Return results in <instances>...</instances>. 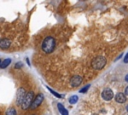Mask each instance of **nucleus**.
<instances>
[{"label": "nucleus", "mask_w": 128, "mask_h": 115, "mask_svg": "<svg viewBox=\"0 0 128 115\" xmlns=\"http://www.w3.org/2000/svg\"><path fill=\"white\" fill-rule=\"evenodd\" d=\"M19 67H22V63H21V62H17L16 65H15V68H16V69L19 68Z\"/></svg>", "instance_id": "nucleus-17"}, {"label": "nucleus", "mask_w": 128, "mask_h": 115, "mask_svg": "<svg viewBox=\"0 0 128 115\" xmlns=\"http://www.w3.org/2000/svg\"><path fill=\"white\" fill-rule=\"evenodd\" d=\"M126 110H127V111H128V105H127V107H126Z\"/></svg>", "instance_id": "nucleus-21"}, {"label": "nucleus", "mask_w": 128, "mask_h": 115, "mask_svg": "<svg viewBox=\"0 0 128 115\" xmlns=\"http://www.w3.org/2000/svg\"><path fill=\"white\" fill-rule=\"evenodd\" d=\"M83 81V78L80 75H74L71 80H70V85L71 87H78Z\"/></svg>", "instance_id": "nucleus-7"}, {"label": "nucleus", "mask_w": 128, "mask_h": 115, "mask_svg": "<svg viewBox=\"0 0 128 115\" xmlns=\"http://www.w3.org/2000/svg\"><path fill=\"white\" fill-rule=\"evenodd\" d=\"M47 89H48V90L50 91V93H52V94H53V95H54L55 97H57V98H63V97H64L63 95H61V94H59V93H57V92H55L54 90H52V89H51L50 87H48V86H47Z\"/></svg>", "instance_id": "nucleus-13"}, {"label": "nucleus", "mask_w": 128, "mask_h": 115, "mask_svg": "<svg viewBox=\"0 0 128 115\" xmlns=\"http://www.w3.org/2000/svg\"><path fill=\"white\" fill-rule=\"evenodd\" d=\"M57 107H58V110L60 111L61 115H68V114H69V113H68V111L65 109V107H64L61 103H58V104H57Z\"/></svg>", "instance_id": "nucleus-10"}, {"label": "nucleus", "mask_w": 128, "mask_h": 115, "mask_svg": "<svg viewBox=\"0 0 128 115\" xmlns=\"http://www.w3.org/2000/svg\"><path fill=\"white\" fill-rule=\"evenodd\" d=\"M114 97H115V101H116L117 103H124V102L126 101V97H125V94H124V93L119 92V93H117Z\"/></svg>", "instance_id": "nucleus-9"}, {"label": "nucleus", "mask_w": 128, "mask_h": 115, "mask_svg": "<svg viewBox=\"0 0 128 115\" xmlns=\"http://www.w3.org/2000/svg\"><path fill=\"white\" fill-rule=\"evenodd\" d=\"M26 91H25V89L24 88H22V87H20L18 90H17V94H16V104L18 105V106H21L22 105V103H23V100H24V98H25V96H26Z\"/></svg>", "instance_id": "nucleus-4"}, {"label": "nucleus", "mask_w": 128, "mask_h": 115, "mask_svg": "<svg viewBox=\"0 0 128 115\" xmlns=\"http://www.w3.org/2000/svg\"><path fill=\"white\" fill-rule=\"evenodd\" d=\"M106 64V59L103 56H97L92 60V67L95 70H99L102 69L104 67V65Z\"/></svg>", "instance_id": "nucleus-3"}, {"label": "nucleus", "mask_w": 128, "mask_h": 115, "mask_svg": "<svg viewBox=\"0 0 128 115\" xmlns=\"http://www.w3.org/2000/svg\"><path fill=\"white\" fill-rule=\"evenodd\" d=\"M34 98H35L34 92H33L32 90H31V91H28V92L26 93V96H25V98H24V100H23V103H22V105H21L22 109H23V110H26V109H28L29 107H31Z\"/></svg>", "instance_id": "nucleus-2"}, {"label": "nucleus", "mask_w": 128, "mask_h": 115, "mask_svg": "<svg viewBox=\"0 0 128 115\" xmlns=\"http://www.w3.org/2000/svg\"><path fill=\"white\" fill-rule=\"evenodd\" d=\"M0 40H1V39H0Z\"/></svg>", "instance_id": "nucleus-23"}, {"label": "nucleus", "mask_w": 128, "mask_h": 115, "mask_svg": "<svg viewBox=\"0 0 128 115\" xmlns=\"http://www.w3.org/2000/svg\"><path fill=\"white\" fill-rule=\"evenodd\" d=\"M1 63H2V61H1V59H0V67H1Z\"/></svg>", "instance_id": "nucleus-20"}, {"label": "nucleus", "mask_w": 128, "mask_h": 115, "mask_svg": "<svg viewBox=\"0 0 128 115\" xmlns=\"http://www.w3.org/2000/svg\"><path fill=\"white\" fill-rule=\"evenodd\" d=\"M43 100H44V96H43V94H38V95H36L35 96V98H34V100H33V102H32V105H31V109H35V108H37L38 106H40L41 104H42V102H43Z\"/></svg>", "instance_id": "nucleus-5"}, {"label": "nucleus", "mask_w": 128, "mask_h": 115, "mask_svg": "<svg viewBox=\"0 0 128 115\" xmlns=\"http://www.w3.org/2000/svg\"><path fill=\"white\" fill-rule=\"evenodd\" d=\"M89 87H90V85H89V84H88V85H86V86H85L83 89H81V90H80V93H85V92H86V91L89 89Z\"/></svg>", "instance_id": "nucleus-15"}, {"label": "nucleus", "mask_w": 128, "mask_h": 115, "mask_svg": "<svg viewBox=\"0 0 128 115\" xmlns=\"http://www.w3.org/2000/svg\"><path fill=\"white\" fill-rule=\"evenodd\" d=\"M77 101H78V96L77 95H73L69 98V103L70 104H76Z\"/></svg>", "instance_id": "nucleus-14"}, {"label": "nucleus", "mask_w": 128, "mask_h": 115, "mask_svg": "<svg viewBox=\"0 0 128 115\" xmlns=\"http://www.w3.org/2000/svg\"><path fill=\"white\" fill-rule=\"evenodd\" d=\"M11 46V41L8 38H3L0 40V48L1 49H8Z\"/></svg>", "instance_id": "nucleus-8"}, {"label": "nucleus", "mask_w": 128, "mask_h": 115, "mask_svg": "<svg viewBox=\"0 0 128 115\" xmlns=\"http://www.w3.org/2000/svg\"><path fill=\"white\" fill-rule=\"evenodd\" d=\"M123 62H124V63H128V52H127V53H126V55L124 56Z\"/></svg>", "instance_id": "nucleus-16"}, {"label": "nucleus", "mask_w": 128, "mask_h": 115, "mask_svg": "<svg viewBox=\"0 0 128 115\" xmlns=\"http://www.w3.org/2000/svg\"><path fill=\"white\" fill-rule=\"evenodd\" d=\"M101 96H102V98H103L104 100L110 101V100L114 97V93H113V91H112L110 88H105V89L102 91Z\"/></svg>", "instance_id": "nucleus-6"}, {"label": "nucleus", "mask_w": 128, "mask_h": 115, "mask_svg": "<svg viewBox=\"0 0 128 115\" xmlns=\"http://www.w3.org/2000/svg\"><path fill=\"white\" fill-rule=\"evenodd\" d=\"M11 59L10 58H7V59H5V60H3L2 61V63H1V67L0 68H2V69H4V68H7L8 66H9V64L11 63Z\"/></svg>", "instance_id": "nucleus-11"}, {"label": "nucleus", "mask_w": 128, "mask_h": 115, "mask_svg": "<svg viewBox=\"0 0 128 115\" xmlns=\"http://www.w3.org/2000/svg\"><path fill=\"white\" fill-rule=\"evenodd\" d=\"M125 81H126V82H128V74L125 76Z\"/></svg>", "instance_id": "nucleus-19"}, {"label": "nucleus", "mask_w": 128, "mask_h": 115, "mask_svg": "<svg viewBox=\"0 0 128 115\" xmlns=\"http://www.w3.org/2000/svg\"><path fill=\"white\" fill-rule=\"evenodd\" d=\"M55 46H56V41H55L54 37H52V36L45 37L44 40L42 41V44H41L42 51L46 54L52 53V51L55 49Z\"/></svg>", "instance_id": "nucleus-1"}, {"label": "nucleus", "mask_w": 128, "mask_h": 115, "mask_svg": "<svg viewBox=\"0 0 128 115\" xmlns=\"http://www.w3.org/2000/svg\"><path fill=\"white\" fill-rule=\"evenodd\" d=\"M125 95H128V86L125 88Z\"/></svg>", "instance_id": "nucleus-18"}, {"label": "nucleus", "mask_w": 128, "mask_h": 115, "mask_svg": "<svg viewBox=\"0 0 128 115\" xmlns=\"http://www.w3.org/2000/svg\"><path fill=\"white\" fill-rule=\"evenodd\" d=\"M31 115H35V114H31Z\"/></svg>", "instance_id": "nucleus-22"}, {"label": "nucleus", "mask_w": 128, "mask_h": 115, "mask_svg": "<svg viewBox=\"0 0 128 115\" xmlns=\"http://www.w3.org/2000/svg\"><path fill=\"white\" fill-rule=\"evenodd\" d=\"M16 114H17V111L14 107H9L5 113V115H16Z\"/></svg>", "instance_id": "nucleus-12"}]
</instances>
